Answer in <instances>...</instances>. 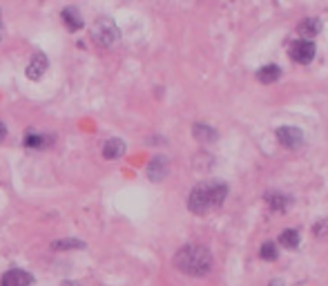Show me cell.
<instances>
[{
	"instance_id": "20",
	"label": "cell",
	"mask_w": 328,
	"mask_h": 286,
	"mask_svg": "<svg viewBox=\"0 0 328 286\" xmlns=\"http://www.w3.org/2000/svg\"><path fill=\"white\" fill-rule=\"evenodd\" d=\"M5 136H7V126H5V123H0V143H2Z\"/></svg>"
},
{
	"instance_id": "19",
	"label": "cell",
	"mask_w": 328,
	"mask_h": 286,
	"mask_svg": "<svg viewBox=\"0 0 328 286\" xmlns=\"http://www.w3.org/2000/svg\"><path fill=\"white\" fill-rule=\"evenodd\" d=\"M313 237L328 242V219H319L317 223H313Z\"/></svg>"
},
{
	"instance_id": "11",
	"label": "cell",
	"mask_w": 328,
	"mask_h": 286,
	"mask_svg": "<svg viewBox=\"0 0 328 286\" xmlns=\"http://www.w3.org/2000/svg\"><path fill=\"white\" fill-rule=\"evenodd\" d=\"M60 16H63V20H65V25H67L69 32H78V30H83V25H85L81 11H78L76 7H65Z\"/></svg>"
},
{
	"instance_id": "10",
	"label": "cell",
	"mask_w": 328,
	"mask_h": 286,
	"mask_svg": "<svg viewBox=\"0 0 328 286\" xmlns=\"http://www.w3.org/2000/svg\"><path fill=\"white\" fill-rule=\"evenodd\" d=\"M322 32V20L319 18H304L299 25H297V34L304 36L301 40H308L313 36H317Z\"/></svg>"
},
{
	"instance_id": "1",
	"label": "cell",
	"mask_w": 328,
	"mask_h": 286,
	"mask_svg": "<svg viewBox=\"0 0 328 286\" xmlns=\"http://www.w3.org/2000/svg\"><path fill=\"white\" fill-rule=\"evenodd\" d=\"M172 264H174V268L181 271L183 275L206 277V275H210V271H212L214 259H212V253L208 251L206 246L190 244V246H183L181 251H177Z\"/></svg>"
},
{
	"instance_id": "3",
	"label": "cell",
	"mask_w": 328,
	"mask_h": 286,
	"mask_svg": "<svg viewBox=\"0 0 328 286\" xmlns=\"http://www.w3.org/2000/svg\"><path fill=\"white\" fill-rule=\"evenodd\" d=\"M121 32H119V25L114 23L112 18L107 16H101V18L94 20L92 25V40L101 47H112V45L119 40Z\"/></svg>"
},
{
	"instance_id": "16",
	"label": "cell",
	"mask_w": 328,
	"mask_h": 286,
	"mask_svg": "<svg viewBox=\"0 0 328 286\" xmlns=\"http://www.w3.org/2000/svg\"><path fill=\"white\" fill-rule=\"evenodd\" d=\"M279 246H284V248H297V246H299V233H297L295 228L284 230V233L279 235Z\"/></svg>"
},
{
	"instance_id": "14",
	"label": "cell",
	"mask_w": 328,
	"mask_h": 286,
	"mask_svg": "<svg viewBox=\"0 0 328 286\" xmlns=\"http://www.w3.org/2000/svg\"><path fill=\"white\" fill-rule=\"evenodd\" d=\"M279 76H281V69L277 65H266V67H261L257 72V81L264 83V85H270V83L279 81Z\"/></svg>"
},
{
	"instance_id": "2",
	"label": "cell",
	"mask_w": 328,
	"mask_h": 286,
	"mask_svg": "<svg viewBox=\"0 0 328 286\" xmlns=\"http://www.w3.org/2000/svg\"><path fill=\"white\" fill-rule=\"evenodd\" d=\"M228 197V186L221 181H203L194 186L188 197V208L194 215H206L208 210H214L226 201Z\"/></svg>"
},
{
	"instance_id": "22",
	"label": "cell",
	"mask_w": 328,
	"mask_h": 286,
	"mask_svg": "<svg viewBox=\"0 0 328 286\" xmlns=\"http://www.w3.org/2000/svg\"><path fill=\"white\" fill-rule=\"evenodd\" d=\"M63 286H78L76 282H63Z\"/></svg>"
},
{
	"instance_id": "7",
	"label": "cell",
	"mask_w": 328,
	"mask_h": 286,
	"mask_svg": "<svg viewBox=\"0 0 328 286\" xmlns=\"http://www.w3.org/2000/svg\"><path fill=\"white\" fill-rule=\"evenodd\" d=\"M0 286H34V277L27 271H23V268H11V271H7L2 275Z\"/></svg>"
},
{
	"instance_id": "17",
	"label": "cell",
	"mask_w": 328,
	"mask_h": 286,
	"mask_svg": "<svg viewBox=\"0 0 328 286\" xmlns=\"http://www.w3.org/2000/svg\"><path fill=\"white\" fill-rule=\"evenodd\" d=\"M49 143V136H43V134H27L25 136V146L31 148V150H40Z\"/></svg>"
},
{
	"instance_id": "18",
	"label": "cell",
	"mask_w": 328,
	"mask_h": 286,
	"mask_svg": "<svg viewBox=\"0 0 328 286\" xmlns=\"http://www.w3.org/2000/svg\"><path fill=\"white\" fill-rule=\"evenodd\" d=\"M277 255H279V253H277V246L272 242H266L264 246L259 248V257H261V259H266V262H275Z\"/></svg>"
},
{
	"instance_id": "4",
	"label": "cell",
	"mask_w": 328,
	"mask_h": 286,
	"mask_svg": "<svg viewBox=\"0 0 328 286\" xmlns=\"http://www.w3.org/2000/svg\"><path fill=\"white\" fill-rule=\"evenodd\" d=\"M275 134H277V141H279L284 148H288V150H297V148H301V143H304V132H301L299 127L284 126V127H279Z\"/></svg>"
},
{
	"instance_id": "21",
	"label": "cell",
	"mask_w": 328,
	"mask_h": 286,
	"mask_svg": "<svg viewBox=\"0 0 328 286\" xmlns=\"http://www.w3.org/2000/svg\"><path fill=\"white\" fill-rule=\"evenodd\" d=\"M270 286H284V282H281V280H272Z\"/></svg>"
},
{
	"instance_id": "9",
	"label": "cell",
	"mask_w": 328,
	"mask_h": 286,
	"mask_svg": "<svg viewBox=\"0 0 328 286\" xmlns=\"http://www.w3.org/2000/svg\"><path fill=\"white\" fill-rule=\"evenodd\" d=\"M192 134H194V139L201 141V143H214V141L219 139V132L214 130L212 126H208V123H194Z\"/></svg>"
},
{
	"instance_id": "8",
	"label": "cell",
	"mask_w": 328,
	"mask_h": 286,
	"mask_svg": "<svg viewBox=\"0 0 328 286\" xmlns=\"http://www.w3.org/2000/svg\"><path fill=\"white\" fill-rule=\"evenodd\" d=\"M168 172H170V161L165 157H154L145 168V175H148L150 181H163L168 177Z\"/></svg>"
},
{
	"instance_id": "6",
	"label": "cell",
	"mask_w": 328,
	"mask_h": 286,
	"mask_svg": "<svg viewBox=\"0 0 328 286\" xmlns=\"http://www.w3.org/2000/svg\"><path fill=\"white\" fill-rule=\"evenodd\" d=\"M47 67H49L47 56H45L43 52H36L34 56H31V61H29L25 74H27L29 81H40V78L45 76V72H47Z\"/></svg>"
},
{
	"instance_id": "5",
	"label": "cell",
	"mask_w": 328,
	"mask_h": 286,
	"mask_svg": "<svg viewBox=\"0 0 328 286\" xmlns=\"http://www.w3.org/2000/svg\"><path fill=\"white\" fill-rule=\"evenodd\" d=\"M315 43L313 40H297V43L290 47V59L295 63H301V65H308L310 61L315 59Z\"/></svg>"
},
{
	"instance_id": "23",
	"label": "cell",
	"mask_w": 328,
	"mask_h": 286,
	"mask_svg": "<svg viewBox=\"0 0 328 286\" xmlns=\"http://www.w3.org/2000/svg\"><path fill=\"white\" fill-rule=\"evenodd\" d=\"M2 32L5 30H2V18H0V38H2Z\"/></svg>"
},
{
	"instance_id": "15",
	"label": "cell",
	"mask_w": 328,
	"mask_h": 286,
	"mask_svg": "<svg viewBox=\"0 0 328 286\" xmlns=\"http://www.w3.org/2000/svg\"><path fill=\"white\" fill-rule=\"evenodd\" d=\"M85 248V242H81V239H56V242H52V251H83Z\"/></svg>"
},
{
	"instance_id": "13",
	"label": "cell",
	"mask_w": 328,
	"mask_h": 286,
	"mask_svg": "<svg viewBox=\"0 0 328 286\" xmlns=\"http://www.w3.org/2000/svg\"><path fill=\"white\" fill-rule=\"evenodd\" d=\"M266 204L270 206V210H275V213H286V208L290 206V197L281 192H268L266 194Z\"/></svg>"
},
{
	"instance_id": "12",
	"label": "cell",
	"mask_w": 328,
	"mask_h": 286,
	"mask_svg": "<svg viewBox=\"0 0 328 286\" xmlns=\"http://www.w3.org/2000/svg\"><path fill=\"white\" fill-rule=\"evenodd\" d=\"M125 155V141L123 139H107L103 143V157L105 159H119Z\"/></svg>"
}]
</instances>
